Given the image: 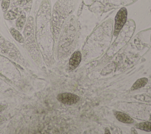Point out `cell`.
Returning a JSON list of instances; mask_svg holds the SVG:
<instances>
[{"instance_id":"cell-12","label":"cell","mask_w":151,"mask_h":134,"mask_svg":"<svg viewBox=\"0 0 151 134\" xmlns=\"http://www.w3.org/2000/svg\"><path fill=\"white\" fill-rule=\"evenodd\" d=\"M10 0H2L1 2V9L2 11L5 12L8 11V9L9 7Z\"/></svg>"},{"instance_id":"cell-3","label":"cell","mask_w":151,"mask_h":134,"mask_svg":"<svg viewBox=\"0 0 151 134\" xmlns=\"http://www.w3.org/2000/svg\"><path fill=\"white\" fill-rule=\"evenodd\" d=\"M127 11L125 7L121 8L117 12L114 18L113 35L117 37L127 21Z\"/></svg>"},{"instance_id":"cell-5","label":"cell","mask_w":151,"mask_h":134,"mask_svg":"<svg viewBox=\"0 0 151 134\" xmlns=\"http://www.w3.org/2000/svg\"><path fill=\"white\" fill-rule=\"evenodd\" d=\"M81 60V54L79 51H74L69 60V69L73 70L76 68L80 64Z\"/></svg>"},{"instance_id":"cell-11","label":"cell","mask_w":151,"mask_h":134,"mask_svg":"<svg viewBox=\"0 0 151 134\" xmlns=\"http://www.w3.org/2000/svg\"><path fill=\"white\" fill-rule=\"evenodd\" d=\"M134 127L139 129L146 131V132H151V122H145L139 123L135 125Z\"/></svg>"},{"instance_id":"cell-16","label":"cell","mask_w":151,"mask_h":134,"mask_svg":"<svg viewBox=\"0 0 151 134\" xmlns=\"http://www.w3.org/2000/svg\"><path fill=\"white\" fill-rule=\"evenodd\" d=\"M3 121V120H2L1 118H0V123H1V122H2Z\"/></svg>"},{"instance_id":"cell-2","label":"cell","mask_w":151,"mask_h":134,"mask_svg":"<svg viewBox=\"0 0 151 134\" xmlns=\"http://www.w3.org/2000/svg\"><path fill=\"white\" fill-rule=\"evenodd\" d=\"M77 35V25L74 17L71 16L65 22L58 43V50L74 45ZM58 50V51H60Z\"/></svg>"},{"instance_id":"cell-14","label":"cell","mask_w":151,"mask_h":134,"mask_svg":"<svg viewBox=\"0 0 151 134\" xmlns=\"http://www.w3.org/2000/svg\"><path fill=\"white\" fill-rule=\"evenodd\" d=\"M32 0H25V5L27 6H28V5H29L30 6L31 5V3H32Z\"/></svg>"},{"instance_id":"cell-13","label":"cell","mask_w":151,"mask_h":134,"mask_svg":"<svg viewBox=\"0 0 151 134\" xmlns=\"http://www.w3.org/2000/svg\"><path fill=\"white\" fill-rule=\"evenodd\" d=\"M25 0H17L18 4L20 6H22L25 5Z\"/></svg>"},{"instance_id":"cell-7","label":"cell","mask_w":151,"mask_h":134,"mask_svg":"<svg viewBox=\"0 0 151 134\" xmlns=\"http://www.w3.org/2000/svg\"><path fill=\"white\" fill-rule=\"evenodd\" d=\"M19 10L17 8L11 9L9 11H6L4 12V17L7 20H12L15 19L19 16Z\"/></svg>"},{"instance_id":"cell-4","label":"cell","mask_w":151,"mask_h":134,"mask_svg":"<svg viewBox=\"0 0 151 134\" xmlns=\"http://www.w3.org/2000/svg\"><path fill=\"white\" fill-rule=\"evenodd\" d=\"M57 100L65 104L71 105L77 103L79 101V97L74 94L70 93H60L57 96Z\"/></svg>"},{"instance_id":"cell-15","label":"cell","mask_w":151,"mask_h":134,"mask_svg":"<svg viewBox=\"0 0 151 134\" xmlns=\"http://www.w3.org/2000/svg\"><path fill=\"white\" fill-rule=\"evenodd\" d=\"M5 107L2 104H0V112H1L2 111H3L5 109Z\"/></svg>"},{"instance_id":"cell-6","label":"cell","mask_w":151,"mask_h":134,"mask_svg":"<svg viewBox=\"0 0 151 134\" xmlns=\"http://www.w3.org/2000/svg\"><path fill=\"white\" fill-rule=\"evenodd\" d=\"M114 114L116 118L119 122H121L124 123H132L134 122V120L131 117H130L128 115L122 112L116 111L114 112Z\"/></svg>"},{"instance_id":"cell-8","label":"cell","mask_w":151,"mask_h":134,"mask_svg":"<svg viewBox=\"0 0 151 134\" xmlns=\"http://www.w3.org/2000/svg\"><path fill=\"white\" fill-rule=\"evenodd\" d=\"M26 22V14L24 12H22L18 17V18L16 21V28L18 31H21L24 28V26Z\"/></svg>"},{"instance_id":"cell-9","label":"cell","mask_w":151,"mask_h":134,"mask_svg":"<svg viewBox=\"0 0 151 134\" xmlns=\"http://www.w3.org/2000/svg\"><path fill=\"white\" fill-rule=\"evenodd\" d=\"M9 32L13 38L18 43H24V38L22 34L20 33L19 31H18L17 29L14 28H9Z\"/></svg>"},{"instance_id":"cell-10","label":"cell","mask_w":151,"mask_h":134,"mask_svg":"<svg viewBox=\"0 0 151 134\" xmlns=\"http://www.w3.org/2000/svg\"><path fill=\"white\" fill-rule=\"evenodd\" d=\"M147 81H148V79L147 78H146V77L140 78V79H138L137 80H136L134 83V84L131 87L130 90H134L140 89V88L144 87L147 84Z\"/></svg>"},{"instance_id":"cell-1","label":"cell","mask_w":151,"mask_h":134,"mask_svg":"<svg viewBox=\"0 0 151 134\" xmlns=\"http://www.w3.org/2000/svg\"><path fill=\"white\" fill-rule=\"evenodd\" d=\"M78 0H58L54 4L51 17V26L54 39L57 41L64 22L72 14L76 6Z\"/></svg>"},{"instance_id":"cell-17","label":"cell","mask_w":151,"mask_h":134,"mask_svg":"<svg viewBox=\"0 0 151 134\" xmlns=\"http://www.w3.org/2000/svg\"><path fill=\"white\" fill-rule=\"evenodd\" d=\"M150 12H151V9H150Z\"/></svg>"}]
</instances>
